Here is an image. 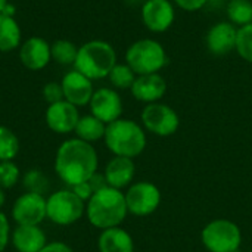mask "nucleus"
I'll return each instance as SVG.
<instances>
[{
  "mask_svg": "<svg viewBox=\"0 0 252 252\" xmlns=\"http://www.w3.org/2000/svg\"><path fill=\"white\" fill-rule=\"evenodd\" d=\"M236 38L238 28L232 22L223 21L217 22L208 30L205 41L210 53L214 56H224L236 49Z\"/></svg>",
  "mask_w": 252,
  "mask_h": 252,
  "instance_id": "16",
  "label": "nucleus"
},
{
  "mask_svg": "<svg viewBox=\"0 0 252 252\" xmlns=\"http://www.w3.org/2000/svg\"><path fill=\"white\" fill-rule=\"evenodd\" d=\"M62 90H63V99L77 108L86 106L90 103V99L94 93L93 89V81L78 72L77 69L68 71L62 81H61Z\"/></svg>",
  "mask_w": 252,
  "mask_h": 252,
  "instance_id": "14",
  "label": "nucleus"
},
{
  "mask_svg": "<svg viewBox=\"0 0 252 252\" xmlns=\"http://www.w3.org/2000/svg\"><path fill=\"white\" fill-rule=\"evenodd\" d=\"M108 186L123 190L128 188L136 176V164L131 158L126 157H114L108 161L103 173Z\"/></svg>",
  "mask_w": 252,
  "mask_h": 252,
  "instance_id": "18",
  "label": "nucleus"
},
{
  "mask_svg": "<svg viewBox=\"0 0 252 252\" xmlns=\"http://www.w3.org/2000/svg\"><path fill=\"white\" fill-rule=\"evenodd\" d=\"M19 61L30 71H41L52 61L50 44L43 37H30L19 46Z\"/></svg>",
  "mask_w": 252,
  "mask_h": 252,
  "instance_id": "15",
  "label": "nucleus"
},
{
  "mask_svg": "<svg viewBox=\"0 0 252 252\" xmlns=\"http://www.w3.org/2000/svg\"><path fill=\"white\" fill-rule=\"evenodd\" d=\"M99 158L94 146L78 137L61 143L55 157V173L69 188L87 182L97 173Z\"/></svg>",
  "mask_w": 252,
  "mask_h": 252,
  "instance_id": "1",
  "label": "nucleus"
},
{
  "mask_svg": "<svg viewBox=\"0 0 252 252\" xmlns=\"http://www.w3.org/2000/svg\"><path fill=\"white\" fill-rule=\"evenodd\" d=\"M238 55L252 63V24L238 28V38H236V49Z\"/></svg>",
  "mask_w": 252,
  "mask_h": 252,
  "instance_id": "27",
  "label": "nucleus"
},
{
  "mask_svg": "<svg viewBox=\"0 0 252 252\" xmlns=\"http://www.w3.org/2000/svg\"><path fill=\"white\" fill-rule=\"evenodd\" d=\"M97 250L99 252H134V241L120 226L105 229L97 238Z\"/></svg>",
  "mask_w": 252,
  "mask_h": 252,
  "instance_id": "20",
  "label": "nucleus"
},
{
  "mask_svg": "<svg viewBox=\"0 0 252 252\" xmlns=\"http://www.w3.org/2000/svg\"><path fill=\"white\" fill-rule=\"evenodd\" d=\"M47 182V177L40 170H31L24 176V186L27 188V192L44 195V192L49 188Z\"/></svg>",
  "mask_w": 252,
  "mask_h": 252,
  "instance_id": "29",
  "label": "nucleus"
},
{
  "mask_svg": "<svg viewBox=\"0 0 252 252\" xmlns=\"http://www.w3.org/2000/svg\"><path fill=\"white\" fill-rule=\"evenodd\" d=\"M130 92L133 97L139 102H143L146 105L155 103L164 97L167 92V81L159 72L137 75Z\"/></svg>",
  "mask_w": 252,
  "mask_h": 252,
  "instance_id": "17",
  "label": "nucleus"
},
{
  "mask_svg": "<svg viewBox=\"0 0 252 252\" xmlns=\"http://www.w3.org/2000/svg\"><path fill=\"white\" fill-rule=\"evenodd\" d=\"M69 189H71L81 201H84V202H87V201L92 198V195L94 193L89 182H83V183L75 185V186H72V188H69Z\"/></svg>",
  "mask_w": 252,
  "mask_h": 252,
  "instance_id": "32",
  "label": "nucleus"
},
{
  "mask_svg": "<svg viewBox=\"0 0 252 252\" xmlns=\"http://www.w3.org/2000/svg\"><path fill=\"white\" fill-rule=\"evenodd\" d=\"M227 18L236 27H245L252 24L251 0H230L227 4Z\"/></svg>",
  "mask_w": 252,
  "mask_h": 252,
  "instance_id": "23",
  "label": "nucleus"
},
{
  "mask_svg": "<svg viewBox=\"0 0 252 252\" xmlns=\"http://www.w3.org/2000/svg\"><path fill=\"white\" fill-rule=\"evenodd\" d=\"M140 15L143 25L152 32L167 31L176 19L174 4L170 0H146Z\"/></svg>",
  "mask_w": 252,
  "mask_h": 252,
  "instance_id": "12",
  "label": "nucleus"
},
{
  "mask_svg": "<svg viewBox=\"0 0 252 252\" xmlns=\"http://www.w3.org/2000/svg\"><path fill=\"white\" fill-rule=\"evenodd\" d=\"M128 214L136 217H146L154 214L161 204V190L151 182L131 183L124 193Z\"/></svg>",
  "mask_w": 252,
  "mask_h": 252,
  "instance_id": "9",
  "label": "nucleus"
},
{
  "mask_svg": "<svg viewBox=\"0 0 252 252\" xmlns=\"http://www.w3.org/2000/svg\"><path fill=\"white\" fill-rule=\"evenodd\" d=\"M140 120L146 131L159 137L173 136L180 127L179 114L171 106L161 102L146 105L142 109Z\"/></svg>",
  "mask_w": 252,
  "mask_h": 252,
  "instance_id": "8",
  "label": "nucleus"
},
{
  "mask_svg": "<svg viewBox=\"0 0 252 252\" xmlns=\"http://www.w3.org/2000/svg\"><path fill=\"white\" fill-rule=\"evenodd\" d=\"M10 242L16 252H40L47 244V236L40 226H16Z\"/></svg>",
  "mask_w": 252,
  "mask_h": 252,
  "instance_id": "19",
  "label": "nucleus"
},
{
  "mask_svg": "<svg viewBox=\"0 0 252 252\" xmlns=\"http://www.w3.org/2000/svg\"><path fill=\"white\" fill-rule=\"evenodd\" d=\"M105 145L114 157L136 158L146 149V131L143 126L133 120L120 118L111 124H106Z\"/></svg>",
  "mask_w": 252,
  "mask_h": 252,
  "instance_id": "3",
  "label": "nucleus"
},
{
  "mask_svg": "<svg viewBox=\"0 0 252 252\" xmlns=\"http://www.w3.org/2000/svg\"><path fill=\"white\" fill-rule=\"evenodd\" d=\"M180 9L186 10V12H195L202 9L210 0H173Z\"/></svg>",
  "mask_w": 252,
  "mask_h": 252,
  "instance_id": "33",
  "label": "nucleus"
},
{
  "mask_svg": "<svg viewBox=\"0 0 252 252\" xmlns=\"http://www.w3.org/2000/svg\"><path fill=\"white\" fill-rule=\"evenodd\" d=\"M12 217L16 226H40L46 220L44 195L25 192L18 196L12 207Z\"/></svg>",
  "mask_w": 252,
  "mask_h": 252,
  "instance_id": "10",
  "label": "nucleus"
},
{
  "mask_svg": "<svg viewBox=\"0 0 252 252\" xmlns=\"http://www.w3.org/2000/svg\"><path fill=\"white\" fill-rule=\"evenodd\" d=\"M201 241L210 252H238L242 245V232L236 223L217 219L202 229Z\"/></svg>",
  "mask_w": 252,
  "mask_h": 252,
  "instance_id": "7",
  "label": "nucleus"
},
{
  "mask_svg": "<svg viewBox=\"0 0 252 252\" xmlns=\"http://www.w3.org/2000/svg\"><path fill=\"white\" fill-rule=\"evenodd\" d=\"M90 114L105 124H111L123 115V99L120 93L111 87H100L94 90L90 99Z\"/></svg>",
  "mask_w": 252,
  "mask_h": 252,
  "instance_id": "11",
  "label": "nucleus"
},
{
  "mask_svg": "<svg viewBox=\"0 0 252 252\" xmlns=\"http://www.w3.org/2000/svg\"><path fill=\"white\" fill-rule=\"evenodd\" d=\"M87 182L90 183V186H92L93 192H97V190H100V189H103V188H106V186H108L105 176H103V174H99V173H94V174H93Z\"/></svg>",
  "mask_w": 252,
  "mask_h": 252,
  "instance_id": "35",
  "label": "nucleus"
},
{
  "mask_svg": "<svg viewBox=\"0 0 252 252\" xmlns=\"http://www.w3.org/2000/svg\"><path fill=\"white\" fill-rule=\"evenodd\" d=\"M40 252H74L72 251V248L69 247V245H66L65 242H59V241H56V242H47L46 244V247L41 250Z\"/></svg>",
  "mask_w": 252,
  "mask_h": 252,
  "instance_id": "34",
  "label": "nucleus"
},
{
  "mask_svg": "<svg viewBox=\"0 0 252 252\" xmlns=\"http://www.w3.org/2000/svg\"><path fill=\"white\" fill-rule=\"evenodd\" d=\"M105 131H106V124L102 123L99 118H96L92 114L80 117V120L75 126V130H74L75 137H78L87 143L102 140L105 137Z\"/></svg>",
  "mask_w": 252,
  "mask_h": 252,
  "instance_id": "22",
  "label": "nucleus"
},
{
  "mask_svg": "<svg viewBox=\"0 0 252 252\" xmlns=\"http://www.w3.org/2000/svg\"><path fill=\"white\" fill-rule=\"evenodd\" d=\"M21 179V170L13 161H0V188L10 189Z\"/></svg>",
  "mask_w": 252,
  "mask_h": 252,
  "instance_id": "28",
  "label": "nucleus"
},
{
  "mask_svg": "<svg viewBox=\"0 0 252 252\" xmlns=\"http://www.w3.org/2000/svg\"><path fill=\"white\" fill-rule=\"evenodd\" d=\"M136 74L134 71L127 65V63H118L111 69L108 78L111 81V84L115 87V89H121V90H126V89H131L134 80H136Z\"/></svg>",
  "mask_w": 252,
  "mask_h": 252,
  "instance_id": "26",
  "label": "nucleus"
},
{
  "mask_svg": "<svg viewBox=\"0 0 252 252\" xmlns=\"http://www.w3.org/2000/svg\"><path fill=\"white\" fill-rule=\"evenodd\" d=\"M46 124L56 134H68L75 130V126L80 120L78 108L69 102L59 100L52 103L46 109Z\"/></svg>",
  "mask_w": 252,
  "mask_h": 252,
  "instance_id": "13",
  "label": "nucleus"
},
{
  "mask_svg": "<svg viewBox=\"0 0 252 252\" xmlns=\"http://www.w3.org/2000/svg\"><path fill=\"white\" fill-rule=\"evenodd\" d=\"M10 241V224L4 213L0 210V252L6 250L7 244Z\"/></svg>",
  "mask_w": 252,
  "mask_h": 252,
  "instance_id": "31",
  "label": "nucleus"
},
{
  "mask_svg": "<svg viewBox=\"0 0 252 252\" xmlns=\"http://www.w3.org/2000/svg\"><path fill=\"white\" fill-rule=\"evenodd\" d=\"M41 94H43V99L52 105V103H56L59 100H63V90H62V86L61 83H56V81H50L47 84L43 86V90H41Z\"/></svg>",
  "mask_w": 252,
  "mask_h": 252,
  "instance_id": "30",
  "label": "nucleus"
},
{
  "mask_svg": "<svg viewBox=\"0 0 252 252\" xmlns=\"http://www.w3.org/2000/svg\"><path fill=\"white\" fill-rule=\"evenodd\" d=\"M128 214L123 190L106 186L92 195L86 202V217L89 223L100 230L118 227Z\"/></svg>",
  "mask_w": 252,
  "mask_h": 252,
  "instance_id": "2",
  "label": "nucleus"
},
{
  "mask_svg": "<svg viewBox=\"0 0 252 252\" xmlns=\"http://www.w3.org/2000/svg\"><path fill=\"white\" fill-rule=\"evenodd\" d=\"M115 65L117 52L112 44L103 40H90L78 47L74 69L94 81L106 78Z\"/></svg>",
  "mask_w": 252,
  "mask_h": 252,
  "instance_id": "4",
  "label": "nucleus"
},
{
  "mask_svg": "<svg viewBox=\"0 0 252 252\" xmlns=\"http://www.w3.org/2000/svg\"><path fill=\"white\" fill-rule=\"evenodd\" d=\"M21 149L18 136L6 126H0V161H13Z\"/></svg>",
  "mask_w": 252,
  "mask_h": 252,
  "instance_id": "25",
  "label": "nucleus"
},
{
  "mask_svg": "<svg viewBox=\"0 0 252 252\" xmlns=\"http://www.w3.org/2000/svg\"><path fill=\"white\" fill-rule=\"evenodd\" d=\"M50 53L52 61H55L59 65H74L78 53V47L65 38L56 40L50 44Z\"/></svg>",
  "mask_w": 252,
  "mask_h": 252,
  "instance_id": "24",
  "label": "nucleus"
},
{
  "mask_svg": "<svg viewBox=\"0 0 252 252\" xmlns=\"http://www.w3.org/2000/svg\"><path fill=\"white\" fill-rule=\"evenodd\" d=\"M9 6L7 0H0V13H3L6 10V7Z\"/></svg>",
  "mask_w": 252,
  "mask_h": 252,
  "instance_id": "37",
  "label": "nucleus"
},
{
  "mask_svg": "<svg viewBox=\"0 0 252 252\" xmlns=\"http://www.w3.org/2000/svg\"><path fill=\"white\" fill-rule=\"evenodd\" d=\"M4 202H6V195H4V189H3V188H0V210L3 208Z\"/></svg>",
  "mask_w": 252,
  "mask_h": 252,
  "instance_id": "36",
  "label": "nucleus"
},
{
  "mask_svg": "<svg viewBox=\"0 0 252 252\" xmlns=\"http://www.w3.org/2000/svg\"><path fill=\"white\" fill-rule=\"evenodd\" d=\"M22 38L21 27L13 16L12 6H7L3 13H0V52H12L19 49Z\"/></svg>",
  "mask_w": 252,
  "mask_h": 252,
  "instance_id": "21",
  "label": "nucleus"
},
{
  "mask_svg": "<svg viewBox=\"0 0 252 252\" xmlns=\"http://www.w3.org/2000/svg\"><path fill=\"white\" fill-rule=\"evenodd\" d=\"M168 62L164 46L154 38H142L131 43L126 52V63L136 75L157 74Z\"/></svg>",
  "mask_w": 252,
  "mask_h": 252,
  "instance_id": "5",
  "label": "nucleus"
},
{
  "mask_svg": "<svg viewBox=\"0 0 252 252\" xmlns=\"http://www.w3.org/2000/svg\"><path fill=\"white\" fill-rule=\"evenodd\" d=\"M86 214V202L71 189H62L46 198V219L58 226H71Z\"/></svg>",
  "mask_w": 252,
  "mask_h": 252,
  "instance_id": "6",
  "label": "nucleus"
}]
</instances>
